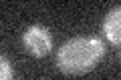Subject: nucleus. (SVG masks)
I'll return each mask as SVG.
<instances>
[{"label": "nucleus", "instance_id": "obj_1", "mask_svg": "<svg viewBox=\"0 0 121 80\" xmlns=\"http://www.w3.org/2000/svg\"><path fill=\"white\" fill-rule=\"evenodd\" d=\"M105 56V42L99 36H75L56 52V68L67 76L91 72Z\"/></svg>", "mask_w": 121, "mask_h": 80}, {"label": "nucleus", "instance_id": "obj_2", "mask_svg": "<svg viewBox=\"0 0 121 80\" xmlns=\"http://www.w3.org/2000/svg\"><path fill=\"white\" fill-rule=\"evenodd\" d=\"M22 48L35 58H44L52 48V34L47 26L43 24H32L22 32L20 36Z\"/></svg>", "mask_w": 121, "mask_h": 80}, {"label": "nucleus", "instance_id": "obj_3", "mask_svg": "<svg viewBox=\"0 0 121 80\" xmlns=\"http://www.w3.org/2000/svg\"><path fill=\"white\" fill-rule=\"evenodd\" d=\"M101 28L103 34L113 46H119L121 44V8L115 6L105 14L103 22H101Z\"/></svg>", "mask_w": 121, "mask_h": 80}, {"label": "nucleus", "instance_id": "obj_4", "mask_svg": "<svg viewBox=\"0 0 121 80\" xmlns=\"http://www.w3.org/2000/svg\"><path fill=\"white\" fill-rule=\"evenodd\" d=\"M0 80H14L12 64L4 54H0Z\"/></svg>", "mask_w": 121, "mask_h": 80}]
</instances>
